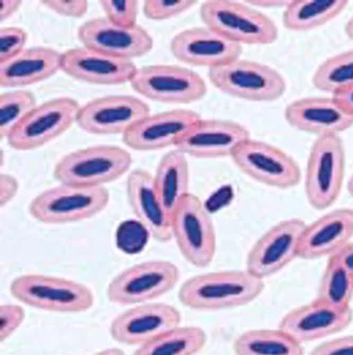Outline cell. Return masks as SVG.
<instances>
[{
	"instance_id": "obj_1",
	"label": "cell",
	"mask_w": 353,
	"mask_h": 355,
	"mask_svg": "<svg viewBox=\"0 0 353 355\" xmlns=\"http://www.w3.org/2000/svg\"><path fill=\"white\" fill-rule=\"evenodd\" d=\"M264 286V281L247 270L213 271L185 281L179 300L183 306L201 312L230 310L256 300Z\"/></svg>"
},
{
	"instance_id": "obj_2",
	"label": "cell",
	"mask_w": 353,
	"mask_h": 355,
	"mask_svg": "<svg viewBox=\"0 0 353 355\" xmlns=\"http://www.w3.org/2000/svg\"><path fill=\"white\" fill-rule=\"evenodd\" d=\"M132 164L131 153L125 149L96 145L61 157L53 169V177L60 184L97 189L120 179Z\"/></svg>"
},
{
	"instance_id": "obj_3",
	"label": "cell",
	"mask_w": 353,
	"mask_h": 355,
	"mask_svg": "<svg viewBox=\"0 0 353 355\" xmlns=\"http://www.w3.org/2000/svg\"><path fill=\"white\" fill-rule=\"evenodd\" d=\"M205 27L237 45H270L278 39V28L269 16L246 3L207 0L199 8Z\"/></svg>"
},
{
	"instance_id": "obj_4",
	"label": "cell",
	"mask_w": 353,
	"mask_h": 355,
	"mask_svg": "<svg viewBox=\"0 0 353 355\" xmlns=\"http://www.w3.org/2000/svg\"><path fill=\"white\" fill-rule=\"evenodd\" d=\"M12 296L37 310L60 314H78L89 311L95 302L93 292L87 285L37 273L17 277L10 285Z\"/></svg>"
},
{
	"instance_id": "obj_5",
	"label": "cell",
	"mask_w": 353,
	"mask_h": 355,
	"mask_svg": "<svg viewBox=\"0 0 353 355\" xmlns=\"http://www.w3.org/2000/svg\"><path fill=\"white\" fill-rule=\"evenodd\" d=\"M346 150L340 135L316 137L309 153L305 175L307 200L313 209H329L342 193Z\"/></svg>"
},
{
	"instance_id": "obj_6",
	"label": "cell",
	"mask_w": 353,
	"mask_h": 355,
	"mask_svg": "<svg viewBox=\"0 0 353 355\" xmlns=\"http://www.w3.org/2000/svg\"><path fill=\"white\" fill-rule=\"evenodd\" d=\"M107 187L87 189L60 184L42 191L29 203L32 218L45 225H67L97 216L107 209Z\"/></svg>"
},
{
	"instance_id": "obj_7",
	"label": "cell",
	"mask_w": 353,
	"mask_h": 355,
	"mask_svg": "<svg viewBox=\"0 0 353 355\" xmlns=\"http://www.w3.org/2000/svg\"><path fill=\"white\" fill-rule=\"evenodd\" d=\"M211 85L225 95L253 103H271L282 97L287 83L273 67L238 59L208 71Z\"/></svg>"
},
{
	"instance_id": "obj_8",
	"label": "cell",
	"mask_w": 353,
	"mask_h": 355,
	"mask_svg": "<svg viewBox=\"0 0 353 355\" xmlns=\"http://www.w3.org/2000/svg\"><path fill=\"white\" fill-rule=\"evenodd\" d=\"M172 237L183 259L197 268H206L217 252L215 223L204 203L189 193L171 216Z\"/></svg>"
},
{
	"instance_id": "obj_9",
	"label": "cell",
	"mask_w": 353,
	"mask_h": 355,
	"mask_svg": "<svg viewBox=\"0 0 353 355\" xmlns=\"http://www.w3.org/2000/svg\"><path fill=\"white\" fill-rule=\"evenodd\" d=\"M181 278V271L170 261H147L125 268L111 279L107 297L114 304H143L152 302L172 291Z\"/></svg>"
},
{
	"instance_id": "obj_10",
	"label": "cell",
	"mask_w": 353,
	"mask_h": 355,
	"mask_svg": "<svg viewBox=\"0 0 353 355\" xmlns=\"http://www.w3.org/2000/svg\"><path fill=\"white\" fill-rule=\"evenodd\" d=\"M129 85L143 98L165 105H190L207 94L206 83L199 73L177 65L141 67Z\"/></svg>"
},
{
	"instance_id": "obj_11",
	"label": "cell",
	"mask_w": 353,
	"mask_h": 355,
	"mask_svg": "<svg viewBox=\"0 0 353 355\" xmlns=\"http://www.w3.org/2000/svg\"><path fill=\"white\" fill-rule=\"evenodd\" d=\"M80 107V103L71 97H59L37 105L6 141L16 151L42 148L75 123Z\"/></svg>"
},
{
	"instance_id": "obj_12",
	"label": "cell",
	"mask_w": 353,
	"mask_h": 355,
	"mask_svg": "<svg viewBox=\"0 0 353 355\" xmlns=\"http://www.w3.org/2000/svg\"><path fill=\"white\" fill-rule=\"evenodd\" d=\"M241 173L256 182L279 189L297 187L300 167L291 155L265 141L249 137L231 155Z\"/></svg>"
},
{
	"instance_id": "obj_13",
	"label": "cell",
	"mask_w": 353,
	"mask_h": 355,
	"mask_svg": "<svg viewBox=\"0 0 353 355\" xmlns=\"http://www.w3.org/2000/svg\"><path fill=\"white\" fill-rule=\"evenodd\" d=\"M306 223L298 218L279 221L265 231L248 251L246 270L264 281L298 257L299 241Z\"/></svg>"
},
{
	"instance_id": "obj_14",
	"label": "cell",
	"mask_w": 353,
	"mask_h": 355,
	"mask_svg": "<svg viewBox=\"0 0 353 355\" xmlns=\"http://www.w3.org/2000/svg\"><path fill=\"white\" fill-rule=\"evenodd\" d=\"M150 114L147 103L135 96H105L81 105L75 123L91 135H123Z\"/></svg>"
},
{
	"instance_id": "obj_15",
	"label": "cell",
	"mask_w": 353,
	"mask_h": 355,
	"mask_svg": "<svg viewBox=\"0 0 353 355\" xmlns=\"http://www.w3.org/2000/svg\"><path fill=\"white\" fill-rule=\"evenodd\" d=\"M181 312L175 306L167 303H143L115 317L109 333L119 344L141 347L181 326Z\"/></svg>"
},
{
	"instance_id": "obj_16",
	"label": "cell",
	"mask_w": 353,
	"mask_h": 355,
	"mask_svg": "<svg viewBox=\"0 0 353 355\" xmlns=\"http://www.w3.org/2000/svg\"><path fill=\"white\" fill-rule=\"evenodd\" d=\"M78 39L83 47L91 51L131 61L149 53L154 45L153 37L141 26L119 27L105 17L82 24L78 29Z\"/></svg>"
},
{
	"instance_id": "obj_17",
	"label": "cell",
	"mask_w": 353,
	"mask_h": 355,
	"mask_svg": "<svg viewBox=\"0 0 353 355\" xmlns=\"http://www.w3.org/2000/svg\"><path fill=\"white\" fill-rule=\"evenodd\" d=\"M249 137V131L241 123L201 119L177 141L175 149L195 159L231 157L235 149Z\"/></svg>"
},
{
	"instance_id": "obj_18",
	"label": "cell",
	"mask_w": 353,
	"mask_h": 355,
	"mask_svg": "<svg viewBox=\"0 0 353 355\" xmlns=\"http://www.w3.org/2000/svg\"><path fill=\"white\" fill-rule=\"evenodd\" d=\"M61 71L80 83L111 87L131 83L138 67L131 60L111 57L81 46L62 53Z\"/></svg>"
},
{
	"instance_id": "obj_19",
	"label": "cell",
	"mask_w": 353,
	"mask_h": 355,
	"mask_svg": "<svg viewBox=\"0 0 353 355\" xmlns=\"http://www.w3.org/2000/svg\"><path fill=\"white\" fill-rule=\"evenodd\" d=\"M173 57L189 67L212 69L240 59L242 46L207 27L191 28L174 35L170 43Z\"/></svg>"
},
{
	"instance_id": "obj_20",
	"label": "cell",
	"mask_w": 353,
	"mask_h": 355,
	"mask_svg": "<svg viewBox=\"0 0 353 355\" xmlns=\"http://www.w3.org/2000/svg\"><path fill=\"white\" fill-rule=\"evenodd\" d=\"M201 119L199 113L186 109L150 114L123 135V141L132 150L141 153L175 147L183 135Z\"/></svg>"
},
{
	"instance_id": "obj_21",
	"label": "cell",
	"mask_w": 353,
	"mask_h": 355,
	"mask_svg": "<svg viewBox=\"0 0 353 355\" xmlns=\"http://www.w3.org/2000/svg\"><path fill=\"white\" fill-rule=\"evenodd\" d=\"M352 319V309L333 308L314 299L285 315L279 329L302 345L342 332L350 326Z\"/></svg>"
},
{
	"instance_id": "obj_22",
	"label": "cell",
	"mask_w": 353,
	"mask_h": 355,
	"mask_svg": "<svg viewBox=\"0 0 353 355\" xmlns=\"http://www.w3.org/2000/svg\"><path fill=\"white\" fill-rule=\"evenodd\" d=\"M287 123L301 132L316 135H340L353 127V116L333 97H308L289 103L284 110Z\"/></svg>"
},
{
	"instance_id": "obj_23",
	"label": "cell",
	"mask_w": 353,
	"mask_h": 355,
	"mask_svg": "<svg viewBox=\"0 0 353 355\" xmlns=\"http://www.w3.org/2000/svg\"><path fill=\"white\" fill-rule=\"evenodd\" d=\"M352 237L353 209H334L306 225L299 241L298 257L312 261L333 257Z\"/></svg>"
},
{
	"instance_id": "obj_24",
	"label": "cell",
	"mask_w": 353,
	"mask_h": 355,
	"mask_svg": "<svg viewBox=\"0 0 353 355\" xmlns=\"http://www.w3.org/2000/svg\"><path fill=\"white\" fill-rule=\"evenodd\" d=\"M125 189L132 212L150 235L163 244L172 241L171 217L157 198L153 175L145 169H135L127 177Z\"/></svg>"
},
{
	"instance_id": "obj_25",
	"label": "cell",
	"mask_w": 353,
	"mask_h": 355,
	"mask_svg": "<svg viewBox=\"0 0 353 355\" xmlns=\"http://www.w3.org/2000/svg\"><path fill=\"white\" fill-rule=\"evenodd\" d=\"M62 53L50 47L26 48L0 64V87L23 89L43 83L61 71Z\"/></svg>"
},
{
	"instance_id": "obj_26",
	"label": "cell",
	"mask_w": 353,
	"mask_h": 355,
	"mask_svg": "<svg viewBox=\"0 0 353 355\" xmlns=\"http://www.w3.org/2000/svg\"><path fill=\"white\" fill-rule=\"evenodd\" d=\"M153 183L161 207L169 216H172L181 199L190 193L187 155L177 149L163 155L153 175Z\"/></svg>"
},
{
	"instance_id": "obj_27",
	"label": "cell",
	"mask_w": 353,
	"mask_h": 355,
	"mask_svg": "<svg viewBox=\"0 0 353 355\" xmlns=\"http://www.w3.org/2000/svg\"><path fill=\"white\" fill-rule=\"evenodd\" d=\"M348 5L346 0H292L283 11V26L290 31H312L338 17Z\"/></svg>"
},
{
	"instance_id": "obj_28",
	"label": "cell",
	"mask_w": 353,
	"mask_h": 355,
	"mask_svg": "<svg viewBox=\"0 0 353 355\" xmlns=\"http://www.w3.org/2000/svg\"><path fill=\"white\" fill-rule=\"evenodd\" d=\"M235 355H304L302 345L280 329H255L242 333L233 343Z\"/></svg>"
},
{
	"instance_id": "obj_29",
	"label": "cell",
	"mask_w": 353,
	"mask_h": 355,
	"mask_svg": "<svg viewBox=\"0 0 353 355\" xmlns=\"http://www.w3.org/2000/svg\"><path fill=\"white\" fill-rule=\"evenodd\" d=\"M206 343L203 329L179 326L138 347L133 355H197Z\"/></svg>"
},
{
	"instance_id": "obj_30",
	"label": "cell",
	"mask_w": 353,
	"mask_h": 355,
	"mask_svg": "<svg viewBox=\"0 0 353 355\" xmlns=\"http://www.w3.org/2000/svg\"><path fill=\"white\" fill-rule=\"evenodd\" d=\"M315 300L342 310L351 308L353 275L335 257H329Z\"/></svg>"
},
{
	"instance_id": "obj_31",
	"label": "cell",
	"mask_w": 353,
	"mask_h": 355,
	"mask_svg": "<svg viewBox=\"0 0 353 355\" xmlns=\"http://www.w3.org/2000/svg\"><path fill=\"white\" fill-rule=\"evenodd\" d=\"M312 83L331 96L353 87V49L325 60L315 71Z\"/></svg>"
},
{
	"instance_id": "obj_32",
	"label": "cell",
	"mask_w": 353,
	"mask_h": 355,
	"mask_svg": "<svg viewBox=\"0 0 353 355\" xmlns=\"http://www.w3.org/2000/svg\"><path fill=\"white\" fill-rule=\"evenodd\" d=\"M37 98L27 89H15L0 95V139H7L14 128L37 107Z\"/></svg>"
},
{
	"instance_id": "obj_33",
	"label": "cell",
	"mask_w": 353,
	"mask_h": 355,
	"mask_svg": "<svg viewBox=\"0 0 353 355\" xmlns=\"http://www.w3.org/2000/svg\"><path fill=\"white\" fill-rule=\"evenodd\" d=\"M105 17L114 25L123 28L138 26L139 1L136 0H103L100 1Z\"/></svg>"
},
{
	"instance_id": "obj_34",
	"label": "cell",
	"mask_w": 353,
	"mask_h": 355,
	"mask_svg": "<svg viewBox=\"0 0 353 355\" xmlns=\"http://www.w3.org/2000/svg\"><path fill=\"white\" fill-rule=\"evenodd\" d=\"M197 3L192 0H145L143 13L150 21H168L186 13Z\"/></svg>"
},
{
	"instance_id": "obj_35",
	"label": "cell",
	"mask_w": 353,
	"mask_h": 355,
	"mask_svg": "<svg viewBox=\"0 0 353 355\" xmlns=\"http://www.w3.org/2000/svg\"><path fill=\"white\" fill-rule=\"evenodd\" d=\"M150 236L138 220L125 221L117 231V246L127 254H136L145 248Z\"/></svg>"
},
{
	"instance_id": "obj_36",
	"label": "cell",
	"mask_w": 353,
	"mask_h": 355,
	"mask_svg": "<svg viewBox=\"0 0 353 355\" xmlns=\"http://www.w3.org/2000/svg\"><path fill=\"white\" fill-rule=\"evenodd\" d=\"M27 31L19 27H3L0 29V64L13 59L23 53L28 43Z\"/></svg>"
},
{
	"instance_id": "obj_37",
	"label": "cell",
	"mask_w": 353,
	"mask_h": 355,
	"mask_svg": "<svg viewBox=\"0 0 353 355\" xmlns=\"http://www.w3.org/2000/svg\"><path fill=\"white\" fill-rule=\"evenodd\" d=\"M25 310L19 304L0 305V340L5 343L25 320Z\"/></svg>"
},
{
	"instance_id": "obj_38",
	"label": "cell",
	"mask_w": 353,
	"mask_h": 355,
	"mask_svg": "<svg viewBox=\"0 0 353 355\" xmlns=\"http://www.w3.org/2000/svg\"><path fill=\"white\" fill-rule=\"evenodd\" d=\"M50 11L69 19H82L89 11V3L84 0H47L42 1Z\"/></svg>"
},
{
	"instance_id": "obj_39",
	"label": "cell",
	"mask_w": 353,
	"mask_h": 355,
	"mask_svg": "<svg viewBox=\"0 0 353 355\" xmlns=\"http://www.w3.org/2000/svg\"><path fill=\"white\" fill-rule=\"evenodd\" d=\"M311 355H353V335L327 340L316 347Z\"/></svg>"
},
{
	"instance_id": "obj_40",
	"label": "cell",
	"mask_w": 353,
	"mask_h": 355,
	"mask_svg": "<svg viewBox=\"0 0 353 355\" xmlns=\"http://www.w3.org/2000/svg\"><path fill=\"white\" fill-rule=\"evenodd\" d=\"M19 191V182L17 178L9 173H1L0 177V205L1 209L7 207Z\"/></svg>"
},
{
	"instance_id": "obj_41",
	"label": "cell",
	"mask_w": 353,
	"mask_h": 355,
	"mask_svg": "<svg viewBox=\"0 0 353 355\" xmlns=\"http://www.w3.org/2000/svg\"><path fill=\"white\" fill-rule=\"evenodd\" d=\"M23 1L21 0H0V21H7L21 10Z\"/></svg>"
},
{
	"instance_id": "obj_42",
	"label": "cell",
	"mask_w": 353,
	"mask_h": 355,
	"mask_svg": "<svg viewBox=\"0 0 353 355\" xmlns=\"http://www.w3.org/2000/svg\"><path fill=\"white\" fill-rule=\"evenodd\" d=\"M335 101L340 103L341 107L353 116V87L343 89L332 96Z\"/></svg>"
},
{
	"instance_id": "obj_43",
	"label": "cell",
	"mask_w": 353,
	"mask_h": 355,
	"mask_svg": "<svg viewBox=\"0 0 353 355\" xmlns=\"http://www.w3.org/2000/svg\"><path fill=\"white\" fill-rule=\"evenodd\" d=\"M251 7L259 9H283L288 7L290 1L287 0H251L245 1Z\"/></svg>"
},
{
	"instance_id": "obj_44",
	"label": "cell",
	"mask_w": 353,
	"mask_h": 355,
	"mask_svg": "<svg viewBox=\"0 0 353 355\" xmlns=\"http://www.w3.org/2000/svg\"><path fill=\"white\" fill-rule=\"evenodd\" d=\"M336 257L349 271L353 275V243H349L342 250L338 251L336 254L333 255Z\"/></svg>"
},
{
	"instance_id": "obj_45",
	"label": "cell",
	"mask_w": 353,
	"mask_h": 355,
	"mask_svg": "<svg viewBox=\"0 0 353 355\" xmlns=\"http://www.w3.org/2000/svg\"><path fill=\"white\" fill-rule=\"evenodd\" d=\"M93 355H125L121 349L118 348H109L105 349V350L99 351Z\"/></svg>"
},
{
	"instance_id": "obj_46",
	"label": "cell",
	"mask_w": 353,
	"mask_h": 355,
	"mask_svg": "<svg viewBox=\"0 0 353 355\" xmlns=\"http://www.w3.org/2000/svg\"><path fill=\"white\" fill-rule=\"evenodd\" d=\"M345 32H346L347 37L353 41V16L347 21L346 27H345Z\"/></svg>"
},
{
	"instance_id": "obj_47",
	"label": "cell",
	"mask_w": 353,
	"mask_h": 355,
	"mask_svg": "<svg viewBox=\"0 0 353 355\" xmlns=\"http://www.w3.org/2000/svg\"><path fill=\"white\" fill-rule=\"evenodd\" d=\"M347 187H348V191L349 193H350V196L353 197V175H351L350 179H349Z\"/></svg>"
}]
</instances>
